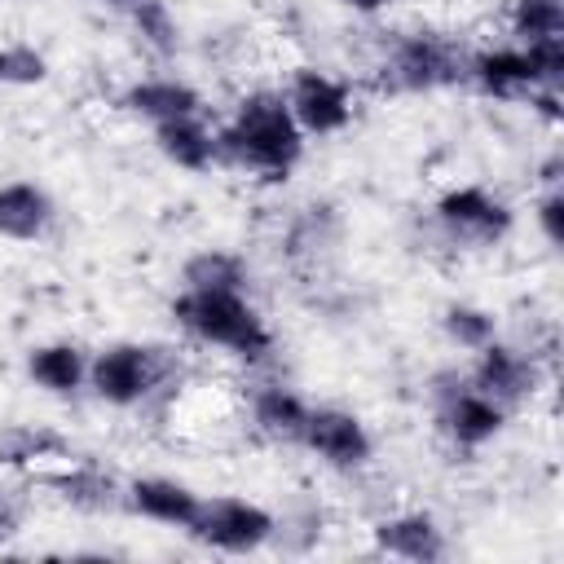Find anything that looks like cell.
<instances>
[{
	"instance_id": "6da1fadb",
	"label": "cell",
	"mask_w": 564,
	"mask_h": 564,
	"mask_svg": "<svg viewBox=\"0 0 564 564\" xmlns=\"http://www.w3.org/2000/svg\"><path fill=\"white\" fill-rule=\"evenodd\" d=\"M216 159L260 181H286L295 172L304 132L286 110L282 88H251L238 97L234 115L216 128Z\"/></svg>"
},
{
	"instance_id": "7a4b0ae2",
	"label": "cell",
	"mask_w": 564,
	"mask_h": 564,
	"mask_svg": "<svg viewBox=\"0 0 564 564\" xmlns=\"http://www.w3.org/2000/svg\"><path fill=\"white\" fill-rule=\"evenodd\" d=\"M167 313L189 339L225 348L238 361H269L273 357V330L260 317V308L247 300V291H189V286H181L172 295Z\"/></svg>"
},
{
	"instance_id": "3957f363",
	"label": "cell",
	"mask_w": 564,
	"mask_h": 564,
	"mask_svg": "<svg viewBox=\"0 0 564 564\" xmlns=\"http://www.w3.org/2000/svg\"><path fill=\"white\" fill-rule=\"evenodd\" d=\"M181 383V357L163 344L115 339L88 357V392L115 410L150 405Z\"/></svg>"
},
{
	"instance_id": "277c9868",
	"label": "cell",
	"mask_w": 564,
	"mask_h": 564,
	"mask_svg": "<svg viewBox=\"0 0 564 564\" xmlns=\"http://www.w3.org/2000/svg\"><path fill=\"white\" fill-rule=\"evenodd\" d=\"M467 57L471 48L436 26L392 31V40L379 53L375 79L383 93H441L454 84H467Z\"/></svg>"
},
{
	"instance_id": "5b68a950",
	"label": "cell",
	"mask_w": 564,
	"mask_h": 564,
	"mask_svg": "<svg viewBox=\"0 0 564 564\" xmlns=\"http://www.w3.org/2000/svg\"><path fill=\"white\" fill-rule=\"evenodd\" d=\"M432 225L458 251H489L511 234L516 212L489 185H454L432 203Z\"/></svg>"
},
{
	"instance_id": "8992f818",
	"label": "cell",
	"mask_w": 564,
	"mask_h": 564,
	"mask_svg": "<svg viewBox=\"0 0 564 564\" xmlns=\"http://www.w3.org/2000/svg\"><path fill=\"white\" fill-rule=\"evenodd\" d=\"M273 524L278 516L256 502V498H242V494H216V498H203L198 502V516L189 520V538L207 551H220V555H251L260 546L273 542Z\"/></svg>"
},
{
	"instance_id": "52a82bcc",
	"label": "cell",
	"mask_w": 564,
	"mask_h": 564,
	"mask_svg": "<svg viewBox=\"0 0 564 564\" xmlns=\"http://www.w3.org/2000/svg\"><path fill=\"white\" fill-rule=\"evenodd\" d=\"M427 397H432L436 427L449 436L454 449H480V445H489L507 427V410L498 401H489L485 392H476L467 383V370H441V375H432Z\"/></svg>"
},
{
	"instance_id": "ba28073f",
	"label": "cell",
	"mask_w": 564,
	"mask_h": 564,
	"mask_svg": "<svg viewBox=\"0 0 564 564\" xmlns=\"http://www.w3.org/2000/svg\"><path fill=\"white\" fill-rule=\"evenodd\" d=\"M467 383L476 392H485L489 401H498L511 414V410L529 405L542 392V361H538V352H529L520 344L489 339L485 348H476V361L467 370Z\"/></svg>"
},
{
	"instance_id": "9c48e42d",
	"label": "cell",
	"mask_w": 564,
	"mask_h": 564,
	"mask_svg": "<svg viewBox=\"0 0 564 564\" xmlns=\"http://www.w3.org/2000/svg\"><path fill=\"white\" fill-rule=\"evenodd\" d=\"M282 97L304 137H335L352 123V88L344 79H335L330 70L295 66Z\"/></svg>"
},
{
	"instance_id": "30bf717a",
	"label": "cell",
	"mask_w": 564,
	"mask_h": 564,
	"mask_svg": "<svg viewBox=\"0 0 564 564\" xmlns=\"http://www.w3.org/2000/svg\"><path fill=\"white\" fill-rule=\"evenodd\" d=\"M300 445L330 471H361L375 458L370 427L344 405H308Z\"/></svg>"
},
{
	"instance_id": "8fae6325",
	"label": "cell",
	"mask_w": 564,
	"mask_h": 564,
	"mask_svg": "<svg viewBox=\"0 0 564 564\" xmlns=\"http://www.w3.org/2000/svg\"><path fill=\"white\" fill-rule=\"evenodd\" d=\"M467 84L494 101H516L524 106V97L533 88H546L533 70V57L524 44H489V48H471L467 57Z\"/></svg>"
},
{
	"instance_id": "7c38bea8",
	"label": "cell",
	"mask_w": 564,
	"mask_h": 564,
	"mask_svg": "<svg viewBox=\"0 0 564 564\" xmlns=\"http://www.w3.org/2000/svg\"><path fill=\"white\" fill-rule=\"evenodd\" d=\"M370 542L379 555L410 560V564H436L449 555L445 529L432 511H392L370 524Z\"/></svg>"
},
{
	"instance_id": "4fadbf2b",
	"label": "cell",
	"mask_w": 564,
	"mask_h": 564,
	"mask_svg": "<svg viewBox=\"0 0 564 564\" xmlns=\"http://www.w3.org/2000/svg\"><path fill=\"white\" fill-rule=\"evenodd\" d=\"M119 110H128L132 119H145L154 128V123H167V119L203 115L207 101H203V93L194 84H185L176 75H145V79H132L119 93Z\"/></svg>"
},
{
	"instance_id": "5bb4252c",
	"label": "cell",
	"mask_w": 564,
	"mask_h": 564,
	"mask_svg": "<svg viewBox=\"0 0 564 564\" xmlns=\"http://www.w3.org/2000/svg\"><path fill=\"white\" fill-rule=\"evenodd\" d=\"M198 502H203V494H194L176 476H132V480H123V507L154 520V524H167V529H189V520L198 516Z\"/></svg>"
},
{
	"instance_id": "9a60e30c",
	"label": "cell",
	"mask_w": 564,
	"mask_h": 564,
	"mask_svg": "<svg viewBox=\"0 0 564 564\" xmlns=\"http://www.w3.org/2000/svg\"><path fill=\"white\" fill-rule=\"evenodd\" d=\"M44 485L75 511L84 516H106V511H119L123 507V480L97 463H66L57 471L44 476Z\"/></svg>"
},
{
	"instance_id": "2e32d148",
	"label": "cell",
	"mask_w": 564,
	"mask_h": 564,
	"mask_svg": "<svg viewBox=\"0 0 564 564\" xmlns=\"http://www.w3.org/2000/svg\"><path fill=\"white\" fill-rule=\"evenodd\" d=\"M57 203L35 181H4L0 185V238L9 242H35L53 229Z\"/></svg>"
},
{
	"instance_id": "e0dca14e",
	"label": "cell",
	"mask_w": 564,
	"mask_h": 564,
	"mask_svg": "<svg viewBox=\"0 0 564 564\" xmlns=\"http://www.w3.org/2000/svg\"><path fill=\"white\" fill-rule=\"evenodd\" d=\"M154 150L181 172H212L220 163L216 159V128L207 123V115L154 123Z\"/></svg>"
},
{
	"instance_id": "ac0fdd59",
	"label": "cell",
	"mask_w": 564,
	"mask_h": 564,
	"mask_svg": "<svg viewBox=\"0 0 564 564\" xmlns=\"http://www.w3.org/2000/svg\"><path fill=\"white\" fill-rule=\"evenodd\" d=\"M26 375L48 397H75L88 388V352L70 339H48L26 352Z\"/></svg>"
},
{
	"instance_id": "d6986e66",
	"label": "cell",
	"mask_w": 564,
	"mask_h": 564,
	"mask_svg": "<svg viewBox=\"0 0 564 564\" xmlns=\"http://www.w3.org/2000/svg\"><path fill=\"white\" fill-rule=\"evenodd\" d=\"M304 419H308V401H304L295 388H286V383H260V388L251 392V427H256L264 441L300 445Z\"/></svg>"
},
{
	"instance_id": "ffe728a7",
	"label": "cell",
	"mask_w": 564,
	"mask_h": 564,
	"mask_svg": "<svg viewBox=\"0 0 564 564\" xmlns=\"http://www.w3.org/2000/svg\"><path fill=\"white\" fill-rule=\"evenodd\" d=\"M75 449L57 427L44 423H4L0 427V467L22 471V467H40V463H70Z\"/></svg>"
},
{
	"instance_id": "44dd1931",
	"label": "cell",
	"mask_w": 564,
	"mask_h": 564,
	"mask_svg": "<svg viewBox=\"0 0 564 564\" xmlns=\"http://www.w3.org/2000/svg\"><path fill=\"white\" fill-rule=\"evenodd\" d=\"M181 286L189 291H251L247 256L229 247H203L181 264Z\"/></svg>"
},
{
	"instance_id": "7402d4cb",
	"label": "cell",
	"mask_w": 564,
	"mask_h": 564,
	"mask_svg": "<svg viewBox=\"0 0 564 564\" xmlns=\"http://www.w3.org/2000/svg\"><path fill=\"white\" fill-rule=\"evenodd\" d=\"M128 22H132L137 40L154 57H176V48H181V22H176V13H172L167 0H137L128 9Z\"/></svg>"
},
{
	"instance_id": "603a6c76",
	"label": "cell",
	"mask_w": 564,
	"mask_h": 564,
	"mask_svg": "<svg viewBox=\"0 0 564 564\" xmlns=\"http://www.w3.org/2000/svg\"><path fill=\"white\" fill-rule=\"evenodd\" d=\"M511 44H533L564 35V0H507Z\"/></svg>"
},
{
	"instance_id": "cb8c5ba5",
	"label": "cell",
	"mask_w": 564,
	"mask_h": 564,
	"mask_svg": "<svg viewBox=\"0 0 564 564\" xmlns=\"http://www.w3.org/2000/svg\"><path fill=\"white\" fill-rule=\"evenodd\" d=\"M441 330H445V339H449L454 348L476 352V348H485L489 339H498V317H494L489 308H480V304L454 300V304L441 308Z\"/></svg>"
},
{
	"instance_id": "d4e9b609",
	"label": "cell",
	"mask_w": 564,
	"mask_h": 564,
	"mask_svg": "<svg viewBox=\"0 0 564 564\" xmlns=\"http://www.w3.org/2000/svg\"><path fill=\"white\" fill-rule=\"evenodd\" d=\"M48 79V57L26 44V40H9L0 44V84L4 88H35Z\"/></svg>"
},
{
	"instance_id": "484cf974",
	"label": "cell",
	"mask_w": 564,
	"mask_h": 564,
	"mask_svg": "<svg viewBox=\"0 0 564 564\" xmlns=\"http://www.w3.org/2000/svg\"><path fill=\"white\" fill-rule=\"evenodd\" d=\"M317 538H322V511L317 507H304L300 516H282L273 524V542L286 551H308V546H317Z\"/></svg>"
},
{
	"instance_id": "4316f807",
	"label": "cell",
	"mask_w": 564,
	"mask_h": 564,
	"mask_svg": "<svg viewBox=\"0 0 564 564\" xmlns=\"http://www.w3.org/2000/svg\"><path fill=\"white\" fill-rule=\"evenodd\" d=\"M533 220H538L546 247H560V242H564V189H560V185H546V189L538 194Z\"/></svg>"
},
{
	"instance_id": "83f0119b",
	"label": "cell",
	"mask_w": 564,
	"mask_h": 564,
	"mask_svg": "<svg viewBox=\"0 0 564 564\" xmlns=\"http://www.w3.org/2000/svg\"><path fill=\"white\" fill-rule=\"evenodd\" d=\"M26 524V494L18 485H0V542L22 533Z\"/></svg>"
},
{
	"instance_id": "f1b7e54d",
	"label": "cell",
	"mask_w": 564,
	"mask_h": 564,
	"mask_svg": "<svg viewBox=\"0 0 564 564\" xmlns=\"http://www.w3.org/2000/svg\"><path fill=\"white\" fill-rule=\"evenodd\" d=\"M560 172H564V159H560V154H546V159H542V167H538L542 189H546V185H560Z\"/></svg>"
},
{
	"instance_id": "f546056e",
	"label": "cell",
	"mask_w": 564,
	"mask_h": 564,
	"mask_svg": "<svg viewBox=\"0 0 564 564\" xmlns=\"http://www.w3.org/2000/svg\"><path fill=\"white\" fill-rule=\"evenodd\" d=\"M335 4H344V9H352V13H383V9H392L397 0H335Z\"/></svg>"
},
{
	"instance_id": "4dcf8cb0",
	"label": "cell",
	"mask_w": 564,
	"mask_h": 564,
	"mask_svg": "<svg viewBox=\"0 0 564 564\" xmlns=\"http://www.w3.org/2000/svg\"><path fill=\"white\" fill-rule=\"evenodd\" d=\"M97 4H106V9H123V13H128L137 0H97Z\"/></svg>"
}]
</instances>
